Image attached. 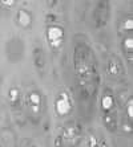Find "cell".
I'll list each match as a JSON object with an SVG mask.
<instances>
[{
  "label": "cell",
  "instance_id": "1",
  "mask_svg": "<svg viewBox=\"0 0 133 147\" xmlns=\"http://www.w3.org/2000/svg\"><path fill=\"white\" fill-rule=\"evenodd\" d=\"M72 64L80 96L85 101H95L101 84V74L96 53L85 37H76Z\"/></svg>",
  "mask_w": 133,
  "mask_h": 147
},
{
  "label": "cell",
  "instance_id": "2",
  "mask_svg": "<svg viewBox=\"0 0 133 147\" xmlns=\"http://www.w3.org/2000/svg\"><path fill=\"white\" fill-rule=\"evenodd\" d=\"M23 109L25 111V118L32 125H38L41 121L43 109H44V97H43V93L39 89L28 90L25 93V96H24Z\"/></svg>",
  "mask_w": 133,
  "mask_h": 147
},
{
  "label": "cell",
  "instance_id": "3",
  "mask_svg": "<svg viewBox=\"0 0 133 147\" xmlns=\"http://www.w3.org/2000/svg\"><path fill=\"white\" fill-rule=\"evenodd\" d=\"M83 126L77 121H69L63 126L61 131L55 137V147H77L83 139Z\"/></svg>",
  "mask_w": 133,
  "mask_h": 147
},
{
  "label": "cell",
  "instance_id": "4",
  "mask_svg": "<svg viewBox=\"0 0 133 147\" xmlns=\"http://www.w3.org/2000/svg\"><path fill=\"white\" fill-rule=\"evenodd\" d=\"M105 74L115 82H123L125 80L126 70L124 62L115 53H109L105 58Z\"/></svg>",
  "mask_w": 133,
  "mask_h": 147
},
{
  "label": "cell",
  "instance_id": "5",
  "mask_svg": "<svg viewBox=\"0 0 133 147\" xmlns=\"http://www.w3.org/2000/svg\"><path fill=\"white\" fill-rule=\"evenodd\" d=\"M4 52L8 62L11 64H17L24 58L25 55V42L19 36H12L5 41L4 45Z\"/></svg>",
  "mask_w": 133,
  "mask_h": 147
},
{
  "label": "cell",
  "instance_id": "6",
  "mask_svg": "<svg viewBox=\"0 0 133 147\" xmlns=\"http://www.w3.org/2000/svg\"><path fill=\"white\" fill-rule=\"evenodd\" d=\"M45 38L51 51L57 52L61 49L65 41V29L59 24H49L45 31Z\"/></svg>",
  "mask_w": 133,
  "mask_h": 147
},
{
  "label": "cell",
  "instance_id": "7",
  "mask_svg": "<svg viewBox=\"0 0 133 147\" xmlns=\"http://www.w3.org/2000/svg\"><path fill=\"white\" fill-rule=\"evenodd\" d=\"M110 17V3L106 0L97 1L92 12V20L96 29H101L106 27Z\"/></svg>",
  "mask_w": 133,
  "mask_h": 147
},
{
  "label": "cell",
  "instance_id": "8",
  "mask_svg": "<svg viewBox=\"0 0 133 147\" xmlns=\"http://www.w3.org/2000/svg\"><path fill=\"white\" fill-rule=\"evenodd\" d=\"M53 110L57 117H67L72 113L73 103H72V98L68 92L61 90L57 93L55 102H53Z\"/></svg>",
  "mask_w": 133,
  "mask_h": 147
},
{
  "label": "cell",
  "instance_id": "9",
  "mask_svg": "<svg viewBox=\"0 0 133 147\" xmlns=\"http://www.w3.org/2000/svg\"><path fill=\"white\" fill-rule=\"evenodd\" d=\"M116 105H117L116 96H115V93L112 92V89L104 88L101 96H100V110H101V114L117 110Z\"/></svg>",
  "mask_w": 133,
  "mask_h": 147
},
{
  "label": "cell",
  "instance_id": "10",
  "mask_svg": "<svg viewBox=\"0 0 133 147\" xmlns=\"http://www.w3.org/2000/svg\"><path fill=\"white\" fill-rule=\"evenodd\" d=\"M32 61L36 72L40 76L44 74L45 68H47V56H45L44 48L40 44H36L32 49Z\"/></svg>",
  "mask_w": 133,
  "mask_h": 147
},
{
  "label": "cell",
  "instance_id": "11",
  "mask_svg": "<svg viewBox=\"0 0 133 147\" xmlns=\"http://www.w3.org/2000/svg\"><path fill=\"white\" fill-rule=\"evenodd\" d=\"M15 23L19 28L24 29V31H28L31 29L32 25H33V13L32 11L27 9V8H19L15 15Z\"/></svg>",
  "mask_w": 133,
  "mask_h": 147
},
{
  "label": "cell",
  "instance_id": "12",
  "mask_svg": "<svg viewBox=\"0 0 133 147\" xmlns=\"http://www.w3.org/2000/svg\"><path fill=\"white\" fill-rule=\"evenodd\" d=\"M7 99H8V102H10L11 107H12V110H14L15 118H16L19 115V113L21 111V109H23V105H21V92L16 85H12L8 89Z\"/></svg>",
  "mask_w": 133,
  "mask_h": 147
},
{
  "label": "cell",
  "instance_id": "13",
  "mask_svg": "<svg viewBox=\"0 0 133 147\" xmlns=\"http://www.w3.org/2000/svg\"><path fill=\"white\" fill-rule=\"evenodd\" d=\"M102 125L110 134H115L119 129V118H117V110H113L109 113L102 114Z\"/></svg>",
  "mask_w": 133,
  "mask_h": 147
},
{
  "label": "cell",
  "instance_id": "14",
  "mask_svg": "<svg viewBox=\"0 0 133 147\" xmlns=\"http://www.w3.org/2000/svg\"><path fill=\"white\" fill-rule=\"evenodd\" d=\"M121 51L125 55V60L128 62V65L132 66L133 62V37L132 34H125L121 40Z\"/></svg>",
  "mask_w": 133,
  "mask_h": 147
},
{
  "label": "cell",
  "instance_id": "15",
  "mask_svg": "<svg viewBox=\"0 0 133 147\" xmlns=\"http://www.w3.org/2000/svg\"><path fill=\"white\" fill-rule=\"evenodd\" d=\"M119 29L120 32H124L125 34H132L133 31V20H132V16H126L124 17L123 20L120 21V25H119Z\"/></svg>",
  "mask_w": 133,
  "mask_h": 147
},
{
  "label": "cell",
  "instance_id": "16",
  "mask_svg": "<svg viewBox=\"0 0 133 147\" xmlns=\"http://www.w3.org/2000/svg\"><path fill=\"white\" fill-rule=\"evenodd\" d=\"M124 109H125L126 118H128L129 123L132 125V121H133V98H132V97H129V98H128V101H126V105L124 106Z\"/></svg>",
  "mask_w": 133,
  "mask_h": 147
},
{
  "label": "cell",
  "instance_id": "17",
  "mask_svg": "<svg viewBox=\"0 0 133 147\" xmlns=\"http://www.w3.org/2000/svg\"><path fill=\"white\" fill-rule=\"evenodd\" d=\"M16 4L17 1H15V0H0V11L10 12Z\"/></svg>",
  "mask_w": 133,
  "mask_h": 147
},
{
  "label": "cell",
  "instance_id": "18",
  "mask_svg": "<svg viewBox=\"0 0 133 147\" xmlns=\"http://www.w3.org/2000/svg\"><path fill=\"white\" fill-rule=\"evenodd\" d=\"M87 144H88V147H100V139L95 134H91L87 139Z\"/></svg>",
  "mask_w": 133,
  "mask_h": 147
},
{
  "label": "cell",
  "instance_id": "19",
  "mask_svg": "<svg viewBox=\"0 0 133 147\" xmlns=\"http://www.w3.org/2000/svg\"><path fill=\"white\" fill-rule=\"evenodd\" d=\"M45 20H47L48 25L49 24H56V21H57V16H56L53 12H49V13H47V16H45Z\"/></svg>",
  "mask_w": 133,
  "mask_h": 147
},
{
  "label": "cell",
  "instance_id": "20",
  "mask_svg": "<svg viewBox=\"0 0 133 147\" xmlns=\"http://www.w3.org/2000/svg\"><path fill=\"white\" fill-rule=\"evenodd\" d=\"M132 125H130V123H128V125H125V123H124L123 125V131L124 133H128L129 134V135H132Z\"/></svg>",
  "mask_w": 133,
  "mask_h": 147
},
{
  "label": "cell",
  "instance_id": "21",
  "mask_svg": "<svg viewBox=\"0 0 133 147\" xmlns=\"http://www.w3.org/2000/svg\"><path fill=\"white\" fill-rule=\"evenodd\" d=\"M100 147H109L105 139H100Z\"/></svg>",
  "mask_w": 133,
  "mask_h": 147
},
{
  "label": "cell",
  "instance_id": "22",
  "mask_svg": "<svg viewBox=\"0 0 133 147\" xmlns=\"http://www.w3.org/2000/svg\"><path fill=\"white\" fill-rule=\"evenodd\" d=\"M0 147H5L4 146V140L1 139V138H0Z\"/></svg>",
  "mask_w": 133,
  "mask_h": 147
},
{
  "label": "cell",
  "instance_id": "23",
  "mask_svg": "<svg viewBox=\"0 0 133 147\" xmlns=\"http://www.w3.org/2000/svg\"><path fill=\"white\" fill-rule=\"evenodd\" d=\"M0 82H1V68H0Z\"/></svg>",
  "mask_w": 133,
  "mask_h": 147
}]
</instances>
